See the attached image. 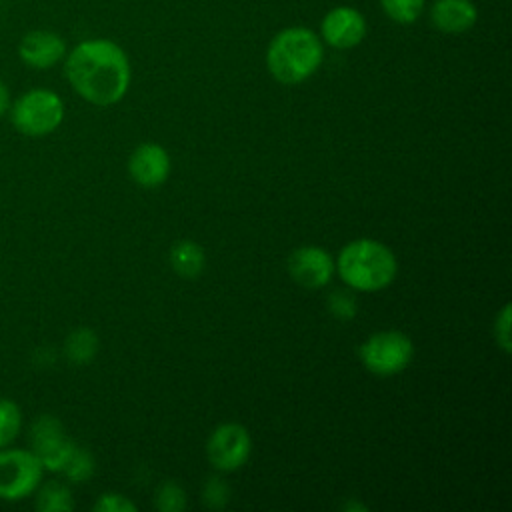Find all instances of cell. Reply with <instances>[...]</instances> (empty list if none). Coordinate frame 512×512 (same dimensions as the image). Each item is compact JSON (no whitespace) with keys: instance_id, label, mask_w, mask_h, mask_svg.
Here are the masks:
<instances>
[{"instance_id":"1","label":"cell","mask_w":512,"mask_h":512,"mask_svg":"<svg viewBox=\"0 0 512 512\" xmlns=\"http://www.w3.org/2000/svg\"><path fill=\"white\" fill-rule=\"evenodd\" d=\"M70 86L86 102L110 106L124 98L130 86V62L124 50L106 38L76 44L64 62Z\"/></svg>"},{"instance_id":"2","label":"cell","mask_w":512,"mask_h":512,"mask_svg":"<svg viewBox=\"0 0 512 512\" xmlns=\"http://www.w3.org/2000/svg\"><path fill=\"white\" fill-rule=\"evenodd\" d=\"M336 270L346 286L360 292H378L396 278L398 262L382 242L358 238L340 250Z\"/></svg>"},{"instance_id":"3","label":"cell","mask_w":512,"mask_h":512,"mask_svg":"<svg viewBox=\"0 0 512 512\" xmlns=\"http://www.w3.org/2000/svg\"><path fill=\"white\" fill-rule=\"evenodd\" d=\"M324 50L320 38L302 26L278 32L266 50L268 72L282 84H300L322 64Z\"/></svg>"},{"instance_id":"4","label":"cell","mask_w":512,"mask_h":512,"mask_svg":"<svg viewBox=\"0 0 512 512\" xmlns=\"http://www.w3.org/2000/svg\"><path fill=\"white\" fill-rule=\"evenodd\" d=\"M10 120L24 136H46L64 120V102L48 88H32L10 104Z\"/></svg>"},{"instance_id":"5","label":"cell","mask_w":512,"mask_h":512,"mask_svg":"<svg viewBox=\"0 0 512 512\" xmlns=\"http://www.w3.org/2000/svg\"><path fill=\"white\" fill-rule=\"evenodd\" d=\"M364 368L376 376H394L408 368L414 358L412 340L400 330H382L360 344Z\"/></svg>"},{"instance_id":"6","label":"cell","mask_w":512,"mask_h":512,"mask_svg":"<svg viewBox=\"0 0 512 512\" xmlns=\"http://www.w3.org/2000/svg\"><path fill=\"white\" fill-rule=\"evenodd\" d=\"M42 472L32 450L0 448V498L14 502L30 496L40 486Z\"/></svg>"},{"instance_id":"7","label":"cell","mask_w":512,"mask_h":512,"mask_svg":"<svg viewBox=\"0 0 512 512\" xmlns=\"http://www.w3.org/2000/svg\"><path fill=\"white\" fill-rule=\"evenodd\" d=\"M252 440L242 424L226 422L214 428L206 442V456L220 472H234L246 464Z\"/></svg>"},{"instance_id":"8","label":"cell","mask_w":512,"mask_h":512,"mask_svg":"<svg viewBox=\"0 0 512 512\" xmlns=\"http://www.w3.org/2000/svg\"><path fill=\"white\" fill-rule=\"evenodd\" d=\"M74 446L76 444L66 438L60 420L54 416L44 414L34 420L30 428V450L38 456L42 468L50 472H62Z\"/></svg>"},{"instance_id":"9","label":"cell","mask_w":512,"mask_h":512,"mask_svg":"<svg viewBox=\"0 0 512 512\" xmlns=\"http://www.w3.org/2000/svg\"><path fill=\"white\" fill-rule=\"evenodd\" d=\"M336 270V262L328 250L320 246L296 248L288 258V272L296 284L316 290L326 286Z\"/></svg>"},{"instance_id":"10","label":"cell","mask_w":512,"mask_h":512,"mask_svg":"<svg viewBox=\"0 0 512 512\" xmlns=\"http://www.w3.org/2000/svg\"><path fill=\"white\" fill-rule=\"evenodd\" d=\"M20 60L36 70H46L66 56V42L52 30H30L18 44Z\"/></svg>"},{"instance_id":"11","label":"cell","mask_w":512,"mask_h":512,"mask_svg":"<svg viewBox=\"0 0 512 512\" xmlns=\"http://www.w3.org/2000/svg\"><path fill=\"white\" fill-rule=\"evenodd\" d=\"M366 36L364 16L350 6H338L330 10L322 20V38L340 50L352 48Z\"/></svg>"},{"instance_id":"12","label":"cell","mask_w":512,"mask_h":512,"mask_svg":"<svg viewBox=\"0 0 512 512\" xmlns=\"http://www.w3.org/2000/svg\"><path fill=\"white\" fill-rule=\"evenodd\" d=\"M128 172L132 180L144 188L160 186L168 178L170 156L160 144L144 142L132 152L128 160Z\"/></svg>"},{"instance_id":"13","label":"cell","mask_w":512,"mask_h":512,"mask_svg":"<svg viewBox=\"0 0 512 512\" xmlns=\"http://www.w3.org/2000/svg\"><path fill=\"white\" fill-rule=\"evenodd\" d=\"M478 18L476 6L470 0H436L430 10L432 24L450 34L466 32Z\"/></svg>"},{"instance_id":"14","label":"cell","mask_w":512,"mask_h":512,"mask_svg":"<svg viewBox=\"0 0 512 512\" xmlns=\"http://www.w3.org/2000/svg\"><path fill=\"white\" fill-rule=\"evenodd\" d=\"M172 270L182 278H196L206 266V254L200 244L192 240H180L170 250Z\"/></svg>"},{"instance_id":"15","label":"cell","mask_w":512,"mask_h":512,"mask_svg":"<svg viewBox=\"0 0 512 512\" xmlns=\"http://www.w3.org/2000/svg\"><path fill=\"white\" fill-rule=\"evenodd\" d=\"M98 350V338L94 330L90 328H76L68 334L64 342V352L70 362L74 364H86L96 356Z\"/></svg>"},{"instance_id":"16","label":"cell","mask_w":512,"mask_h":512,"mask_svg":"<svg viewBox=\"0 0 512 512\" xmlns=\"http://www.w3.org/2000/svg\"><path fill=\"white\" fill-rule=\"evenodd\" d=\"M36 508L42 512H68L74 508L70 490L58 482H48L38 490Z\"/></svg>"},{"instance_id":"17","label":"cell","mask_w":512,"mask_h":512,"mask_svg":"<svg viewBox=\"0 0 512 512\" xmlns=\"http://www.w3.org/2000/svg\"><path fill=\"white\" fill-rule=\"evenodd\" d=\"M22 412L16 402L0 398V448L8 446L20 432Z\"/></svg>"},{"instance_id":"18","label":"cell","mask_w":512,"mask_h":512,"mask_svg":"<svg viewBox=\"0 0 512 512\" xmlns=\"http://www.w3.org/2000/svg\"><path fill=\"white\" fill-rule=\"evenodd\" d=\"M62 472L66 474V478L70 482H86L94 472V460L86 450L74 446V450L70 452L64 468H62Z\"/></svg>"},{"instance_id":"19","label":"cell","mask_w":512,"mask_h":512,"mask_svg":"<svg viewBox=\"0 0 512 512\" xmlns=\"http://www.w3.org/2000/svg\"><path fill=\"white\" fill-rule=\"evenodd\" d=\"M424 2L426 0H380L382 10L398 24L414 22L422 12Z\"/></svg>"},{"instance_id":"20","label":"cell","mask_w":512,"mask_h":512,"mask_svg":"<svg viewBox=\"0 0 512 512\" xmlns=\"http://www.w3.org/2000/svg\"><path fill=\"white\" fill-rule=\"evenodd\" d=\"M154 506L162 512H182L186 508V494L174 482H164L154 496Z\"/></svg>"},{"instance_id":"21","label":"cell","mask_w":512,"mask_h":512,"mask_svg":"<svg viewBox=\"0 0 512 512\" xmlns=\"http://www.w3.org/2000/svg\"><path fill=\"white\" fill-rule=\"evenodd\" d=\"M230 490L220 478H210L202 488V502L208 508H222L228 502Z\"/></svg>"},{"instance_id":"22","label":"cell","mask_w":512,"mask_h":512,"mask_svg":"<svg viewBox=\"0 0 512 512\" xmlns=\"http://www.w3.org/2000/svg\"><path fill=\"white\" fill-rule=\"evenodd\" d=\"M494 338H496V344L504 350V352H510L512 348V338H510V306L504 304V308L500 310V314L496 316V322H494Z\"/></svg>"},{"instance_id":"23","label":"cell","mask_w":512,"mask_h":512,"mask_svg":"<svg viewBox=\"0 0 512 512\" xmlns=\"http://www.w3.org/2000/svg\"><path fill=\"white\" fill-rule=\"evenodd\" d=\"M98 512H136V506L122 494H102L94 504Z\"/></svg>"},{"instance_id":"24","label":"cell","mask_w":512,"mask_h":512,"mask_svg":"<svg viewBox=\"0 0 512 512\" xmlns=\"http://www.w3.org/2000/svg\"><path fill=\"white\" fill-rule=\"evenodd\" d=\"M328 308L330 312L336 316V318H342V320H348L356 314V304H354V298H350L348 294L344 292H334L330 294L328 298Z\"/></svg>"},{"instance_id":"25","label":"cell","mask_w":512,"mask_h":512,"mask_svg":"<svg viewBox=\"0 0 512 512\" xmlns=\"http://www.w3.org/2000/svg\"><path fill=\"white\" fill-rule=\"evenodd\" d=\"M10 110V92L6 84L0 80V118Z\"/></svg>"}]
</instances>
